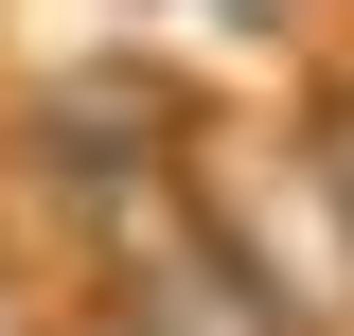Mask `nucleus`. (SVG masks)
Masks as SVG:
<instances>
[{
	"label": "nucleus",
	"instance_id": "2",
	"mask_svg": "<svg viewBox=\"0 0 354 336\" xmlns=\"http://www.w3.org/2000/svg\"><path fill=\"white\" fill-rule=\"evenodd\" d=\"M283 142H301V177L337 195V230H354V36H319V53H301V106H283Z\"/></svg>",
	"mask_w": 354,
	"mask_h": 336
},
{
	"label": "nucleus",
	"instance_id": "1",
	"mask_svg": "<svg viewBox=\"0 0 354 336\" xmlns=\"http://www.w3.org/2000/svg\"><path fill=\"white\" fill-rule=\"evenodd\" d=\"M195 142H213V106H195V71H160V53H53L18 106H0V160H18V212H53V248H106V230H142V212L195 177Z\"/></svg>",
	"mask_w": 354,
	"mask_h": 336
},
{
	"label": "nucleus",
	"instance_id": "3",
	"mask_svg": "<svg viewBox=\"0 0 354 336\" xmlns=\"http://www.w3.org/2000/svg\"><path fill=\"white\" fill-rule=\"evenodd\" d=\"M142 18H177V36H213V53H266V71H301L337 36V0H142Z\"/></svg>",
	"mask_w": 354,
	"mask_h": 336
},
{
	"label": "nucleus",
	"instance_id": "4",
	"mask_svg": "<svg viewBox=\"0 0 354 336\" xmlns=\"http://www.w3.org/2000/svg\"><path fill=\"white\" fill-rule=\"evenodd\" d=\"M0 336H53V319H36V265H18V248H0Z\"/></svg>",
	"mask_w": 354,
	"mask_h": 336
}]
</instances>
